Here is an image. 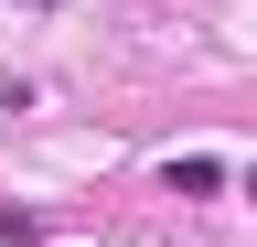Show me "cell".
Instances as JSON below:
<instances>
[{
  "instance_id": "cell-1",
  "label": "cell",
  "mask_w": 257,
  "mask_h": 247,
  "mask_svg": "<svg viewBox=\"0 0 257 247\" xmlns=\"http://www.w3.org/2000/svg\"><path fill=\"white\" fill-rule=\"evenodd\" d=\"M161 194H225V161L214 150H182V161H161Z\"/></svg>"
},
{
  "instance_id": "cell-2",
  "label": "cell",
  "mask_w": 257,
  "mask_h": 247,
  "mask_svg": "<svg viewBox=\"0 0 257 247\" xmlns=\"http://www.w3.org/2000/svg\"><path fill=\"white\" fill-rule=\"evenodd\" d=\"M246 204H257V161H246Z\"/></svg>"
}]
</instances>
